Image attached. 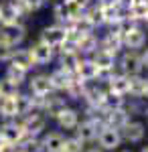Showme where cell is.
Wrapping results in <instances>:
<instances>
[{
  "instance_id": "6da1fadb",
  "label": "cell",
  "mask_w": 148,
  "mask_h": 152,
  "mask_svg": "<svg viewBox=\"0 0 148 152\" xmlns=\"http://www.w3.org/2000/svg\"><path fill=\"white\" fill-rule=\"evenodd\" d=\"M89 59L95 63V67L100 69V79H97V81H103L110 73H114V71H116V61H118V55L110 53V51H106V49L97 47L93 53H91Z\"/></svg>"
},
{
  "instance_id": "7a4b0ae2",
  "label": "cell",
  "mask_w": 148,
  "mask_h": 152,
  "mask_svg": "<svg viewBox=\"0 0 148 152\" xmlns=\"http://www.w3.org/2000/svg\"><path fill=\"white\" fill-rule=\"evenodd\" d=\"M116 71L124 73V75H140L142 73V59L138 51H130L126 49L124 53L120 55V59L116 61Z\"/></svg>"
},
{
  "instance_id": "3957f363",
  "label": "cell",
  "mask_w": 148,
  "mask_h": 152,
  "mask_svg": "<svg viewBox=\"0 0 148 152\" xmlns=\"http://www.w3.org/2000/svg\"><path fill=\"white\" fill-rule=\"evenodd\" d=\"M47 122H49V118L41 110H34V112H31V114L21 118V126L24 130V136H37V138L45 132Z\"/></svg>"
},
{
  "instance_id": "277c9868",
  "label": "cell",
  "mask_w": 148,
  "mask_h": 152,
  "mask_svg": "<svg viewBox=\"0 0 148 152\" xmlns=\"http://www.w3.org/2000/svg\"><path fill=\"white\" fill-rule=\"evenodd\" d=\"M53 14H55V20L65 26V24L73 23L75 18H79L81 14H83V10H81L77 4L69 2V0H57L55 8H53Z\"/></svg>"
},
{
  "instance_id": "5b68a950",
  "label": "cell",
  "mask_w": 148,
  "mask_h": 152,
  "mask_svg": "<svg viewBox=\"0 0 148 152\" xmlns=\"http://www.w3.org/2000/svg\"><path fill=\"white\" fill-rule=\"evenodd\" d=\"M39 41H43V43H47L49 47H53L55 51H57L65 41H67V28L63 26V24H49V26H45L43 31H41V37H39Z\"/></svg>"
},
{
  "instance_id": "8992f818",
  "label": "cell",
  "mask_w": 148,
  "mask_h": 152,
  "mask_svg": "<svg viewBox=\"0 0 148 152\" xmlns=\"http://www.w3.org/2000/svg\"><path fill=\"white\" fill-rule=\"evenodd\" d=\"M23 138H24V130L21 126V122H16V120H4V124L0 126V142L16 146Z\"/></svg>"
},
{
  "instance_id": "52a82bcc",
  "label": "cell",
  "mask_w": 148,
  "mask_h": 152,
  "mask_svg": "<svg viewBox=\"0 0 148 152\" xmlns=\"http://www.w3.org/2000/svg\"><path fill=\"white\" fill-rule=\"evenodd\" d=\"M0 39L6 41L12 47H21L26 39V26L23 23L8 24V26H0Z\"/></svg>"
},
{
  "instance_id": "ba28073f",
  "label": "cell",
  "mask_w": 148,
  "mask_h": 152,
  "mask_svg": "<svg viewBox=\"0 0 148 152\" xmlns=\"http://www.w3.org/2000/svg\"><path fill=\"white\" fill-rule=\"evenodd\" d=\"M24 14L21 12L16 0H2L0 2V26H8V24L21 23Z\"/></svg>"
},
{
  "instance_id": "9c48e42d",
  "label": "cell",
  "mask_w": 148,
  "mask_h": 152,
  "mask_svg": "<svg viewBox=\"0 0 148 152\" xmlns=\"http://www.w3.org/2000/svg\"><path fill=\"white\" fill-rule=\"evenodd\" d=\"M148 41V35L144 28H140L138 24H134L132 28H128L124 35H122V45L124 49H130V51H138L146 45Z\"/></svg>"
},
{
  "instance_id": "30bf717a",
  "label": "cell",
  "mask_w": 148,
  "mask_h": 152,
  "mask_svg": "<svg viewBox=\"0 0 148 152\" xmlns=\"http://www.w3.org/2000/svg\"><path fill=\"white\" fill-rule=\"evenodd\" d=\"M95 140H97L102 150H116L122 144V136H120V130L110 128V126H102Z\"/></svg>"
},
{
  "instance_id": "8fae6325",
  "label": "cell",
  "mask_w": 148,
  "mask_h": 152,
  "mask_svg": "<svg viewBox=\"0 0 148 152\" xmlns=\"http://www.w3.org/2000/svg\"><path fill=\"white\" fill-rule=\"evenodd\" d=\"M26 81H29V94L34 95V97H45V95L55 91L47 73H37L31 79H26Z\"/></svg>"
},
{
  "instance_id": "7c38bea8",
  "label": "cell",
  "mask_w": 148,
  "mask_h": 152,
  "mask_svg": "<svg viewBox=\"0 0 148 152\" xmlns=\"http://www.w3.org/2000/svg\"><path fill=\"white\" fill-rule=\"evenodd\" d=\"M130 116H132V114L126 110V105L124 107H118V110H103V126L120 130L130 122Z\"/></svg>"
},
{
  "instance_id": "4fadbf2b",
  "label": "cell",
  "mask_w": 148,
  "mask_h": 152,
  "mask_svg": "<svg viewBox=\"0 0 148 152\" xmlns=\"http://www.w3.org/2000/svg\"><path fill=\"white\" fill-rule=\"evenodd\" d=\"M29 51H31V55H33L37 67H39V65H49V63L55 59V55H57V51L53 47H49L47 43H43V41L33 43V45L29 47Z\"/></svg>"
},
{
  "instance_id": "5bb4252c",
  "label": "cell",
  "mask_w": 148,
  "mask_h": 152,
  "mask_svg": "<svg viewBox=\"0 0 148 152\" xmlns=\"http://www.w3.org/2000/svg\"><path fill=\"white\" fill-rule=\"evenodd\" d=\"M120 136H122V140L132 142V144H136V142H142V138L146 136V126H144L142 122L130 120V122L126 124L124 128H120Z\"/></svg>"
},
{
  "instance_id": "9a60e30c",
  "label": "cell",
  "mask_w": 148,
  "mask_h": 152,
  "mask_svg": "<svg viewBox=\"0 0 148 152\" xmlns=\"http://www.w3.org/2000/svg\"><path fill=\"white\" fill-rule=\"evenodd\" d=\"M75 77L83 83H91V81H97L100 79V69L95 67V63L91 61L89 57H81L79 61V67L75 71Z\"/></svg>"
},
{
  "instance_id": "2e32d148",
  "label": "cell",
  "mask_w": 148,
  "mask_h": 152,
  "mask_svg": "<svg viewBox=\"0 0 148 152\" xmlns=\"http://www.w3.org/2000/svg\"><path fill=\"white\" fill-rule=\"evenodd\" d=\"M75 138L77 140H81L83 144H87V142H93L95 138H97V132H100V126L95 124V122H91V120H83V122H79L77 126H75Z\"/></svg>"
},
{
  "instance_id": "e0dca14e",
  "label": "cell",
  "mask_w": 148,
  "mask_h": 152,
  "mask_svg": "<svg viewBox=\"0 0 148 152\" xmlns=\"http://www.w3.org/2000/svg\"><path fill=\"white\" fill-rule=\"evenodd\" d=\"M55 122H57L59 128H63V130H75V126L81 122V118H79V112H77L75 107L65 105V107L57 114Z\"/></svg>"
},
{
  "instance_id": "ac0fdd59",
  "label": "cell",
  "mask_w": 148,
  "mask_h": 152,
  "mask_svg": "<svg viewBox=\"0 0 148 152\" xmlns=\"http://www.w3.org/2000/svg\"><path fill=\"white\" fill-rule=\"evenodd\" d=\"M10 65H14V67H18V69H23V71H33L34 67H37V63H34V59L33 55H31V51L29 49H14V53H12V59L8 61Z\"/></svg>"
},
{
  "instance_id": "d6986e66",
  "label": "cell",
  "mask_w": 148,
  "mask_h": 152,
  "mask_svg": "<svg viewBox=\"0 0 148 152\" xmlns=\"http://www.w3.org/2000/svg\"><path fill=\"white\" fill-rule=\"evenodd\" d=\"M73 77H75V75H71V73H67V71H63V69H59V67L49 73V81H51L53 89H55L57 94H61V91L65 94V91H67V87L71 85Z\"/></svg>"
},
{
  "instance_id": "ffe728a7",
  "label": "cell",
  "mask_w": 148,
  "mask_h": 152,
  "mask_svg": "<svg viewBox=\"0 0 148 152\" xmlns=\"http://www.w3.org/2000/svg\"><path fill=\"white\" fill-rule=\"evenodd\" d=\"M100 47V39L95 33H89V35H81L79 41L75 43V49L81 57H91V53Z\"/></svg>"
},
{
  "instance_id": "44dd1931",
  "label": "cell",
  "mask_w": 148,
  "mask_h": 152,
  "mask_svg": "<svg viewBox=\"0 0 148 152\" xmlns=\"http://www.w3.org/2000/svg\"><path fill=\"white\" fill-rule=\"evenodd\" d=\"M57 59H59V69L75 75V71L79 67V61H81V55L77 51H63V53H59Z\"/></svg>"
},
{
  "instance_id": "7402d4cb",
  "label": "cell",
  "mask_w": 148,
  "mask_h": 152,
  "mask_svg": "<svg viewBox=\"0 0 148 152\" xmlns=\"http://www.w3.org/2000/svg\"><path fill=\"white\" fill-rule=\"evenodd\" d=\"M83 16L91 23L93 28H97V26H106V12H103L102 2H91L89 6L83 10Z\"/></svg>"
},
{
  "instance_id": "603a6c76",
  "label": "cell",
  "mask_w": 148,
  "mask_h": 152,
  "mask_svg": "<svg viewBox=\"0 0 148 152\" xmlns=\"http://www.w3.org/2000/svg\"><path fill=\"white\" fill-rule=\"evenodd\" d=\"M34 110H39V97H34L31 94H18L16 95V114L18 118L31 114Z\"/></svg>"
},
{
  "instance_id": "cb8c5ba5",
  "label": "cell",
  "mask_w": 148,
  "mask_h": 152,
  "mask_svg": "<svg viewBox=\"0 0 148 152\" xmlns=\"http://www.w3.org/2000/svg\"><path fill=\"white\" fill-rule=\"evenodd\" d=\"M100 47L106 49V51H110V53H114V55H118V53L124 49V45H122V37L118 35L116 31H108V33L100 39Z\"/></svg>"
},
{
  "instance_id": "d4e9b609",
  "label": "cell",
  "mask_w": 148,
  "mask_h": 152,
  "mask_svg": "<svg viewBox=\"0 0 148 152\" xmlns=\"http://www.w3.org/2000/svg\"><path fill=\"white\" fill-rule=\"evenodd\" d=\"M43 152H61L63 150V142L65 136L61 132H49L43 136Z\"/></svg>"
},
{
  "instance_id": "484cf974",
  "label": "cell",
  "mask_w": 148,
  "mask_h": 152,
  "mask_svg": "<svg viewBox=\"0 0 148 152\" xmlns=\"http://www.w3.org/2000/svg\"><path fill=\"white\" fill-rule=\"evenodd\" d=\"M0 118L2 120H16V97H0Z\"/></svg>"
},
{
  "instance_id": "4316f807",
  "label": "cell",
  "mask_w": 148,
  "mask_h": 152,
  "mask_svg": "<svg viewBox=\"0 0 148 152\" xmlns=\"http://www.w3.org/2000/svg\"><path fill=\"white\" fill-rule=\"evenodd\" d=\"M144 91V77L142 75H130L128 77V95L130 99H142Z\"/></svg>"
},
{
  "instance_id": "83f0119b",
  "label": "cell",
  "mask_w": 148,
  "mask_h": 152,
  "mask_svg": "<svg viewBox=\"0 0 148 152\" xmlns=\"http://www.w3.org/2000/svg\"><path fill=\"white\" fill-rule=\"evenodd\" d=\"M16 152H43V142L37 136H24L16 144Z\"/></svg>"
},
{
  "instance_id": "f1b7e54d",
  "label": "cell",
  "mask_w": 148,
  "mask_h": 152,
  "mask_svg": "<svg viewBox=\"0 0 148 152\" xmlns=\"http://www.w3.org/2000/svg\"><path fill=\"white\" fill-rule=\"evenodd\" d=\"M126 99L128 97H122V95L118 94H112V91H108L106 89V95H103V110H118V107H124L126 105Z\"/></svg>"
},
{
  "instance_id": "f546056e",
  "label": "cell",
  "mask_w": 148,
  "mask_h": 152,
  "mask_svg": "<svg viewBox=\"0 0 148 152\" xmlns=\"http://www.w3.org/2000/svg\"><path fill=\"white\" fill-rule=\"evenodd\" d=\"M18 94H21V87L14 81H10L8 77L0 79V97H16Z\"/></svg>"
},
{
  "instance_id": "4dcf8cb0",
  "label": "cell",
  "mask_w": 148,
  "mask_h": 152,
  "mask_svg": "<svg viewBox=\"0 0 148 152\" xmlns=\"http://www.w3.org/2000/svg\"><path fill=\"white\" fill-rule=\"evenodd\" d=\"M4 77H8L10 81H14L18 87H21V85L26 81V71L18 69V67H14V65H8V67H6V73H4Z\"/></svg>"
},
{
  "instance_id": "1f68e13d",
  "label": "cell",
  "mask_w": 148,
  "mask_h": 152,
  "mask_svg": "<svg viewBox=\"0 0 148 152\" xmlns=\"http://www.w3.org/2000/svg\"><path fill=\"white\" fill-rule=\"evenodd\" d=\"M16 4L23 14H31V12H37L39 8H43L45 0H16Z\"/></svg>"
},
{
  "instance_id": "d6a6232c",
  "label": "cell",
  "mask_w": 148,
  "mask_h": 152,
  "mask_svg": "<svg viewBox=\"0 0 148 152\" xmlns=\"http://www.w3.org/2000/svg\"><path fill=\"white\" fill-rule=\"evenodd\" d=\"M61 152H85V144L81 140H77L75 136H71V138H65Z\"/></svg>"
},
{
  "instance_id": "836d02e7",
  "label": "cell",
  "mask_w": 148,
  "mask_h": 152,
  "mask_svg": "<svg viewBox=\"0 0 148 152\" xmlns=\"http://www.w3.org/2000/svg\"><path fill=\"white\" fill-rule=\"evenodd\" d=\"M14 49H16V47H12V45H8L6 41L0 39V63H8V61L12 59Z\"/></svg>"
},
{
  "instance_id": "e575fe53",
  "label": "cell",
  "mask_w": 148,
  "mask_h": 152,
  "mask_svg": "<svg viewBox=\"0 0 148 152\" xmlns=\"http://www.w3.org/2000/svg\"><path fill=\"white\" fill-rule=\"evenodd\" d=\"M69 2H73V4H77V6H79L81 10H85V8H87V6L91 4V0H69Z\"/></svg>"
},
{
  "instance_id": "d590c367",
  "label": "cell",
  "mask_w": 148,
  "mask_h": 152,
  "mask_svg": "<svg viewBox=\"0 0 148 152\" xmlns=\"http://www.w3.org/2000/svg\"><path fill=\"white\" fill-rule=\"evenodd\" d=\"M0 152H16V146H12V144H0Z\"/></svg>"
},
{
  "instance_id": "8d00e7d4",
  "label": "cell",
  "mask_w": 148,
  "mask_h": 152,
  "mask_svg": "<svg viewBox=\"0 0 148 152\" xmlns=\"http://www.w3.org/2000/svg\"><path fill=\"white\" fill-rule=\"evenodd\" d=\"M140 59H142V69H148V49L140 55Z\"/></svg>"
},
{
  "instance_id": "74e56055",
  "label": "cell",
  "mask_w": 148,
  "mask_h": 152,
  "mask_svg": "<svg viewBox=\"0 0 148 152\" xmlns=\"http://www.w3.org/2000/svg\"><path fill=\"white\" fill-rule=\"evenodd\" d=\"M142 99H148V77H144V91H142Z\"/></svg>"
},
{
  "instance_id": "f35d334b",
  "label": "cell",
  "mask_w": 148,
  "mask_h": 152,
  "mask_svg": "<svg viewBox=\"0 0 148 152\" xmlns=\"http://www.w3.org/2000/svg\"><path fill=\"white\" fill-rule=\"evenodd\" d=\"M85 152H103L102 148H91V150H85Z\"/></svg>"
},
{
  "instance_id": "ab89813d",
  "label": "cell",
  "mask_w": 148,
  "mask_h": 152,
  "mask_svg": "<svg viewBox=\"0 0 148 152\" xmlns=\"http://www.w3.org/2000/svg\"><path fill=\"white\" fill-rule=\"evenodd\" d=\"M142 23L146 24V28H148V16H146V18H144V20H142Z\"/></svg>"
},
{
  "instance_id": "60d3db41",
  "label": "cell",
  "mask_w": 148,
  "mask_h": 152,
  "mask_svg": "<svg viewBox=\"0 0 148 152\" xmlns=\"http://www.w3.org/2000/svg\"><path fill=\"white\" fill-rule=\"evenodd\" d=\"M142 114H144V116H146V118H148V107H146V110H144V112H142Z\"/></svg>"
},
{
  "instance_id": "b9f144b4",
  "label": "cell",
  "mask_w": 148,
  "mask_h": 152,
  "mask_svg": "<svg viewBox=\"0 0 148 152\" xmlns=\"http://www.w3.org/2000/svg\"><path fill=\"white\" fill-rule=\"evenodd\" d=\"M140 152H148V146H144V148H142V150H140Z\"/></svg>"
},
{
  "instance_id": "7bdbcfd3",
  "label": "cell",
  "mask_w": 148,
  "mask_h": 152,
  "mask_svg": "<svg viewBox=\"0 0 148 152\" xmlns=\"http://www.w3.org/2000/svg\"><path fill=\"white\" fill-rule=\"evenodd\" d=\"M122 152H130V150H122Z\"/></svg>"
},
{
  "instance_id": "ee69618b",
  "label": "cell",
  "mask_w": 148,
  "mask_h": 152,
  "mask_svg": "<svg viewBox=\"0 0 148 152\" xmlns=\"http://www.w3.org/2000/svg\"><path fill=\"white\" fill-rule=\"evenodd\" d=\"M45 2H47V0H45Z\"/></svg>"
}]
</instances>
